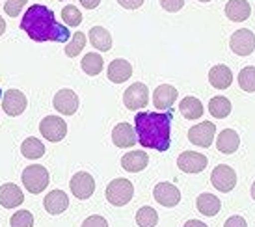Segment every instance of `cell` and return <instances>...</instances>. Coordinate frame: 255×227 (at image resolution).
Returning <instances> with one entry per match:
<instances>
[{
	"label": "cell",
	"instance_id": "cell-35",
	"mask_svg": "<svg viewBox=\"0 0 255 227\" xmlns=\"http://www.w3.org/2000/svg\"><path fill=\"white\" fill-rule=\"evenodd\" d=\"M24 6H26V0H6L4 9H6V13L9 17H17V15H21Z\"/></svg>",
	"mask_w": 255,
	"mask_h": 227
},
{
	"label": "cell",
	"instance_id": "cell-20",
	"mask_svg": "<svg viewBox=\"0 0 255 227\" xmlns=\"http://www.w3.org/2000/svg\"><path fill=\"white\" fill-rule=\"evenodd\" d=\"M209 82L214 88H218V90H227L233 82V71L224 64L214 65L213 69L209 71Z\"/></svg>",
	"mask_w": 255,
	"mask_h": 227
},
{
	"label": "cell",
	"instance_id": "cell-13",
	"mask_svg": "<svg viewBox=\"0 0 255 227\" xmlns=\"http://www.w3.org/2000/svg\"><path fill=\"white\" fill-rule=\"evenodd\" d=\"M52 105L56 108V112L64 115H73L78 110V95L73 90H60L54 95Z\"/></svg>",
	"mask_w": 255,
	"mask_h": 227
},
{
	"label": "cell",
	"instance_id": "cell-46",
	"mask_svg": "<svg viewBox=\"0 0 255 227\" xmlns=\"http://www.w3.org/2000/svg\"><path fill=\"white\" fill-rule=\"evenodd\" d=\"M60 2H62V0H60Z\"/></svg>",
	"mask_w": 255,
	"mask_h": 227
},
{
	"label": "cell",
	"instance_id": "cell-37",
	"mask_svg": "<svg viewBox=\"0 0 255 227\" xmlns=\"http://www.w3.org/2000/svg\"><path fill=\"white\" fill-rule=\"evenodd\" d=\"M82 227H108V222L103 218V216H97V214H93L90 218H86Z\"/></svg>",
	"mask_w": 255,
	"mask_h": 227
},
{
	"label": "cell",
	"instance_id": "cell-43",
	"mask_svg": "<svg viewBox=\"0 0 255 227\" xmlns=\"http://www.w3.org/2000/svg\"><path fill=\"white\" fill-rule=\"evenodd\" d=\"M252 198L255 199V183H254V185H252Z\"/></svg>",
	"mask_w": 255,
	"mask_h": 227
},
{
	"label": "cell",
	"instance_id": "cell-8",
	"mask_svg": "<svg viewBox=\"0 0 255 227\" xmlns=\"http://www.w3.org/2000/svg\"><path fill=\"white\" fill-rule=\"evenodd\" d=\"M2 110L9 115V117H17L21 115L24 110H26V105H28V99L26 95L21 92V90H7L4 95H2Z\"/></svg>",
	"mask_w": 255,
	"mask_h": 227
},
{
	"label": "cell",
	"instance_id": "cell-36",
	"mask_svg": "<svg viewBox=\"0 0 255 227\" xmlns=\"http://www.w3.org/2000/svg\"><path fill=\"white\" fill-rule=\"evenodd\" d=\"M160 6H162L166 11L175 13V11H179V9L184 6V0H160Z\"/></svg>",
	"mask_w": 255,
	"mask_h": 227
},
{
	"label": "cell",
	"instance_id": "cell-26",
	"mask_svg": "<svg viewBox=\"0 0 255 227\" xmlns=\"http://www.w3.org/2000/svg\"><path fill=\"white\" fill-rule=\"evenodd\" d=\"M179 112L183 114L186 119H199L203 115V105L201 101L196 99V97H184L179 105Z\"/></svg>",
	"mask_w": 255,
	"mask_h": 227
},
{
	"label": "cell",
	"instance_id": "cell-23",
	"mask_svg": "<svg viewBox=\"0 0 255 227\" xmlns=\"http://www.w3.org/2000/svg\"><path fill=\"white\" fill-rule=\"evenodd\" d=\"M147 164H149V156L145 155L143 151H130V153L121 156V166H123V170L132 171V173L145 170Z\"/></svg>",
	"mask_w": 255,
	"mask_h": 227
},
{
	"label": "cell",
	"instance_id": "cell-4",
	"mask_svg": "<svg viewBox=\"0 0 255 227\" xmlns=\"http://www.w3.org/2000/svg\"><path fill=\"white\" fill-rule=\"evenodd\" d=\"M134 196V186L128 179H114L112 183L107 186V199L108 203L116 207L127 205Z\"/></svg>",
	"mask_w": 255,
	"mask_h": 227
},
{
	"label": "cell",
	"instance_id": "cell-45",
	"mask_svg": "<svg viewBox=\"0 0 255 227\" xmlns=\"http://www.w3.org/2000/svg\"><path fill=\"white\" fill-rule=\"evenodd\" d=\"M0 99H2V90H0Z\"/></svg>",
	"mask_w": 255,
	"mask_h": 227
},
{
	"label": "cell",
	"instance_id": "cell-32",
	"mask_svg": "<svg viewBox=\"0 0 255 227\" xmlns=\"http://www.w3.org/2000/svg\"><path fill=\"white\" fill-rule=\"evenodd\" d=\"M239 84L244 92H255V67L254 65H248V67H244L239 75Z\"/></svg>",
	"mask_w": 255,
	"mask_h": 227
},
{
	"label": "cell",
	"instance_id": "cell-12",
	"mask_svg": "<svg viewBox=\"0 0 255 227\" xmlns=\"http://www.w3.org/2000/svg\"><path fill=\"white\" fill-rule=\"evenodd\" d=\"M207 162H209L207 156L201 155V153H196V151H184L177 158L179 170L184 171V173H199L207 168Z\"/></svg>",
	"mask_w": 255,
	"mask_h": 227
},
{
	"label": "cell",
	"instance_id": "cell-34",
	"mask_svg": "<svg viewBox=\"0 0 255 227\" xmlns=\"http://www.w3.org/2000/svg\"><path fill=\"white\" fill-rule=\"evenodd\" d=\"M11 227H32L34 226V216L28 211H17L9 220Z\"/></svg>",
	"mask_w": 255,
	"mask_h": 227
},
{
	"label": "cell",
	"instance_id": "cell-14",
	"mask_svg": "<svg viewBox=\"0 0 255 227\" xmlns=\"http://www.w3.org/2000/svg\"><path fill=\"white\" fill-rule=\"evenodd\" d=\"M153 196L156 203H160L162 207H175L181 201V192L171 183H158L153 190Z\"/></svg>",
	"mask_w": 255,
	"mask_h": 227
},
{
	"label": "cell",
	"instance_id": "cell-16",
	"mask_svg": "<svg viewBox=\"0 0 255 227\" xmlns=\"http://www.w3.org/2000/svg\"><path fill=\"white\" fill-rule=\"evenodd\" d=\"M177 88H173L171 84H160L153 93V105L158 110H170L177 99Z\"/></svg>",
	"mask_w": 255,
	"mask_h": 227
},
{
	"label": "cell",
	"instance_id": "cell-24",
	"mask_svg": "<svg viewBox=\"0 0 255 227\" xmlns=\"http://www.w3.org/2000/svg\"><path fill=\"white\" fill-rule=\"evenodd\" d=\"M88 39L92 43L93 47L101 52H107V50L112 49V36H110V32L107 28H103V26H93L90 30V34H88Z\"/></svg>",
	"mask_w": 255,
	"mask_h": 227
},
{
	"label": "cell",
	"instance_id": "cell-30",
	"mask_svg": "<svg viewBox=\"0 0 255 227\" xmlns=\"http://www.w3.org/2000/svg\"><path fill=\"white\" fill-rule=\"evenodd\" d=\"M136 224L140 227H155L158 224V214L153 207H142L136 213Z\"/></svg>",
	"mask_w": 255,
	"mask_h": 227
},
{
	"label": "cell",
	"instance_id": "cell-33",
	"mask_svg": "<svg viewBox=\"0 0 255 227\" xmlns=\"http://www.w3.org/2000/svg\"><path fill=\"white\" fill-rule=\"evenodd\" d=\"M62 19H64L65 26H78L82 22V13L75 6H65L62 7Z\"/></svg>",
	"mask_w": 255,
	"mask_h": 227
},
{
	"label": "cell",
	"instance_id": "cell-10",
	"mask_svg": "<svg viewBox=\"0 0 255 227\" xmlns=\"http://www.w3.org/2000/svg\"><path fill=\"white\" fill-rule=\"evenodd\" d=\"M214 134H216L214 123H211V121H201L199 125H194L188 130V140H190V143L198 145V147H211Z\"/></svg>",
	"mask_w": 255,
	"mask_h": 227
},
{
	"label": "cell",
	"instance_id": "cell-28",
	"mask_svg": "<svg viewBox=\"0 0 255 227\" xmlns=\"http://www.w3.org/2000/svg\"><path fill=\"white\" fill-rule=\"evenodd\" d=\"M21 153L26 158H32V160H37L45 155V143H41V140H37L34 136L26 138L24 142L21 143Z\"/></svg>",
	"mask_w": 255,
	"mask_h": 227
},
{
	"label": "cell",
	"instance_id": "cell-25",
	"mask_svg": "<svg viewBox=\"0 0 255 227\" xmlns=\"http://www.w3.org/2000/svg\"><path fill=\"white\" fill-rule=\"evenodd\" d=\"M196 207H198L199 213L205 214V216H216L222 209V203L214 194H201L196 199Z\"/></svg>",
	"mask_w": 255,
	"mask_h": 227
},
{
	"label": "cell",
	"instance_id": "cell-18",
	"mask_svg": "<svg viewBox=\"0 0 255 227\" xmlns=\"http://www.w3.org/2000/svg\"><path fill=\"white\" fill-rule=\"evenodd\" d=\"M43 205H45V211L49 214H62L67 211V207H69V198H67V194L62 190H52L49 192L45 199H43Z\"/></svg>",
	"mask_w": 255,
	"mask_h": 227
},
{
	"label": "cell",
	"instance_id": "cell-9",
	"mask_svg": "<svg viewBox=\"0 0 255 227\" xmlns=\"http://www.w3.org/2000/svg\"><path fill=\"white\" fill-rule=\"evenodd\" d=\"M211 183L216 190L220 192H231L237 185V173L231 166L227 164H220L211 173Z\"/></svg>",
	"mask_w": 255,
	"mask_h": 227
},
{
	"label": "cell",
	"instance_id": "cell-38",
	"mask_svg": "<svg viewBox=\"0 0 255 227\" xmlns=\"http://www.w3.org/2000/svg\"><path fill=\"white\" fill-rule=\"evenodd\" d=\"M224 227H248V226H246V220L242 216H231V218H227Z\"/></svg>",
	"mask_w": 255,
	"mask_h": 227
},
{
	"label": "cell",
	"instance_id": "cell-27",
	"mask_svg": "<svg viewBox=\"0 0 255 227\" xmlns=\"http://www.w3.org/2000/svg\"><path fill=\"white\" fill-rule=\"evenodd\" d=\"M82 71L90 77H97L103 67H105V62H103V56L97 54V52H88L84 58H82Z\"/></svg>",
	"mask_w": 255,
	"mask_h": 227
},
{
	"label": "cell",
	"instance_id": "cell-31",
	"mask_svg": "<svg viewBox=\"0 0 255 227\" xmlns=\"http://www.w3.org/2000/svg\"><path fill=\"white\" fill-rule=\"evenodd\" d=\"M84 47H86V34L84 32H77V34H73L71 41L65 45V54L69 58H75L82 52Z\"/></svg>",
	"mask_w": 255,
	"mask_h": 227
},
{
	"label": "cell",
	"instance_id": "cell-17",
	"mask_svg": "<svg viewBox=\"0 0 255 227\" xmlns=\"http://www.w3.org/2000/svg\"><path fill=\"white\" fill-rule=\"evenodd\" d=\"M22 201H24V194L17 185L6 183L0 186V205L4 209H15V207L22 205Z\"/></svg>",
	"mask_w": 255,
	"mask_h": 227
},
{
	"label": "cell",
	"instance_id": "cell-44",
	"mask_svg": "<svg viewBox=\"0 0 255 227\" xmlns=\"http://www.w3.org/2000/svg\"><path fill=\"white\" fill-rule=\"evenodd\" d=\"M199 2H211V0H199Z\"/></svg>",
	"mask_w": 255,
	"mask_h": 227
},
{
	"label": "cell",
	"instance_id": "cell-40",
	"mask_svg": "<svg viewBox=\"0 0 255 227\" xmlns=\"http://www.w3.org/2000/svg\"><path fill=\"white\" fill-rule=\"evenodd\" d=\"M80 4H82L86 9H95V7L101 4V0H80Z\"/></svg>",
	"mask_w": 255,
	"mask_h": 227
},
{
	"label": "cell",
	"instance_id": "cell-1",
	"mask_svg": "<svg viewBox=\"0 0 255 227\" xmlns=\"http://www.w3.org/2000/svg\"><path fill=\"white\" fill-rule=\"evenodd\" d=\"M21 28L28 34L34 41H56L65 43L71 39V32L65 24L56 21V15L52 9L41 4H34L26 9L21 21Z\"/></svg>",
	"mask_w": 255,
	"mask_h": 227
},
{
	"label": "cell",
	"instance_id": "cell-41",
	"mask_svg": "<svg viewBox=\"0 0 255 227\" xmlns=\"http://www.w3.org/2000/svg\"><path fill=\"white\" fill-rule=\"evenodd\" d=\"M184 227H209V226H205L203 222H199V220H188L184 224Z\"/></svg>",
	"mask_w": 255,
	"mask_h": 227
},
{
	"label": "cell",
	"instance_id": "cell-15",
	"mask_svg": "<svg viewBox=\"0 0 255 227\" xmlns=\"http://www.w3.org/2000/svg\"><path fill=\"white\" fill-rule=\"evenodd\" d=\"M112 142L118 147H132L138 143V136H136L134 127H130V123H118L112 130Z\"/></svg>",
	"mask_w": 255,
	"mask_h": 227
},
{
	"label": "cell",
	"instance_id": "cell-39",
	"mask_svg": "<svg viewBox=\"0 0 255 227\" xmlns=\"http://www.w3.org/2000/svg\"><path fill=\"white\" fill-rule=\"evenodd\" d=\"M121 7L125 9H138V7L143 4V0H118Z\"/></svg>",
	"mask_w": 255,
	"mask_h": 227
},
{
	"label": "cell",
	"instance_id": "cell-29",
	"mask_svg": "<svg viewBox=\"0 0 255 227\" xmlns=\"http://www.w3.org/2000/svg\"><path fill=\"white\" fill-rule=\"evenodd\" d=\"M209 112L216 119H224V117H227L231 114V101L227 99V97H222V95L213 97L211 103H209Z\"/></svg>",
	"mask_w": 255,
	"mask_h": 227
},
{
	"label": "cell",
	"instance_id": "cell-21",
	"mask_svg": "<svg viewBox=\"0 0 255 227\" xmlns=\"http://www.w3.org/2000/svg\"><path fill=\"white\" fill-rule=\"evenodd\" d=\"M239 145H241V138L239 134L235 132L233 128H226V130H222L216 138V147H218L220 153H224V155H231L235 151L239 149Z\"/></svg>",
	"mask_w": 255,
	"mask_h": 227
},
{
	"label": "cell",
	"instance_id": "cell-3",
	"mask_svg": "<svg viewBox=\"0 0 255 227\" xmlns=\"http://www.w3.org/2000/svg\"><path fill=\"white\" fill-rule=\"evenodd\" d=\"M49 171L39 164H32L22 171V185L30 194H41L49 186Z\"/></svg>",
	"mask_w": 255,
	"mask_h": 227
},
{
	"label": "cell",
	"instance_id": "cell-5",
	"mask_svg": "<svg viewBox=\"0 0 255 227\" xmlns=\"http://www.w3.org/2000/svg\"><path fill=\"white\" fill-rule=\"evenodd\" d=\"M39 130H41V136L45 140L56 143L62 142L67 134V123L58 115H47L39 123Z\"/></svg>",
	"mask_w": 255,
	"mask_h": 227
},
{
	"label": "cell",
	"instance_id": "cell-19",
	"mask_svg": "<svg viewBox=\"0 0 255 227\" xmlns=\"http://www.w3.org/2000/svg\"><path fill=\"white\" fill-rule=\"evenodd\" d=\"M130 75H132V65L128 64L127 60H123V58H118V60L110 62V65H108V78L112 80L114 84L127 82Z\"/></svg>",
	"mask_w": 255,
	"mask_h": 227
},
{
	"label": "cell",
	"instance_id": "cell-2",
	"mask_svg": "<svg viewBox=\"0 0 255 227\" xmlns=\"http://www.w3.org/2000/svg\"><path fill=\"white\" fill-rule=\"evenodd\" d=\"M171 112H140L134 115V130L142 147L168 151L171 143Z\"/></svg>",
	"mask_w": 255,
	"mask_h": 227
},
{
	"label": "cell",
	"instance_id": "cell-6",
	"mask_svg": "<svg viewBox=\"0 0 255 227\" xmlns=\"http://www.w3.org/2000/svg\"><path fill=\"white\" fill-rule=\"evenodd\" d=\"M229 47L239 56H250L255 50V34L248 28L237 30L229 39Z\"/></svg>",
	"mask_w": 255,
	"mask_h": 227
},
{
	"label": "cell",
	"instance_id": "cell-7",
	"mask_svg": "<svg viewBox=\"0 0 255 227\" xmlns=\"http://www.w3.org/2000/svg\"><path fill=\"white\" fill-rule=\"evenodd\" d=\"M123 103L128 110H142L147 107L149 103V90L147 86L142 82H136V84L128 86L127 92L123 93Z\"/></svg>",
	"mask_w": 255,
	"mask_h": 227
},
{
	"label": "cell",
	"instance_id": "cell-42",
	"mask_svg": "<svg viewBox=\"0 0 255 227\" xmlns=\"http://www.w3.org/2000/svg\"><path fill=\"white\" fill-rule=\"evenodd\" d=\"M4 32H6V22H4V19L0 17V36H2Z\"/></svg>",
	"mask_w": 255,
	"mask_h": 227
},
{
	"label": "cell",
	"instance_id": "cell-11",
	"mask_svg": "<svg viewBox=\"0 0 255 227\" xmlns=\"http://www.w3.org/2000/svg\"><path fill=\"white\" fill-rule=\"evenodd\" d=\"M69 188H71V194L77 199H88L93 196L95 192V181L90 173L86 171H78L71 177V183H69Z\"/></svg>",
	"mask_w": 255,
	"mask_h": 227
},
{
	"label": "cell",
	"instance_id": "cell-22",
	"mask_svg": "<svg viewBox=\"0 0 255 227\" xmlns=\"http://www.w3.org/2000/svg\"><path fill=\"white\" fill-rule=\"evenodd\" d=\"M250 13H252V7L246 0H229L226 4V15L229 21L242 22L248 19Z\"/></svg>",
	"mask_w": 255,
	"mask_h": 227
}]
</instances>
